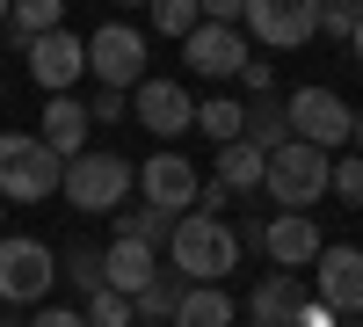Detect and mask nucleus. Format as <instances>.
<instances>
[{"mask_svg": "<svg viewBox=\"0 0 363 327\" xmlns=\"http://www.w3.org/2000/svg\"><path fill=\"white\" fill-rule=\"evenodd\" d=\"M167 270H174L182 284H225V277L240 270V233H233L225 218H203V211L174 218V240H167Z\"/></svg>", "mask_w": 363, "mask_h": 327, "instance_id": "obj_1", "label": "nucleus"}, {"mask_svg": "<svg viewBox=\"0 0 363 327\" xmlns=\"http://www.w3.org/2000/svg\"><path fill=\"white\" fill-rule=\"evenodd\" d=\"M66 189V160L37 131H0V204H44Z\"/></svg>", "mask_w": 363, "mask_h": 327, "instance_id": "obj_2", "label": "nucleus"}, {"mask_svg": "<svg viewBox=\"0 0 363 327\" xmlns=\"http://www.w3.org/2000/svg\"><path fill=\"white\" fill-rule=\"evenodd\" d=\"M131 189H138V167L124 153H80V160H66V204L73 211H124Z\"/></svg>", "mask_w": 363, "mask_h": 327, "instance_id": "obj_3", "label": "nucleus"}, {"mask_svg": "<svg viewBox=\"0 0 363 327\" xmlns=\"http://www.w3.org/2000/svg\"><path fill=\"white\" fill-rule=\"evenodd\" d=\"M58 284V255L37 233H0V306H37Z\"/></svg>", "mask_w": 363, "mask_h": 327, "instance_id": "obj_4", "label": "nucleus"}, {"mask_svg": "<svg viewBox=\"0 0 363 327\" xmlns=\"http://www.w3.org/2000/svg\"><path fill=\"white\" fill-rule=\"evenodd\" d=\"M87 73L102 80V95H138L145 87V37L131 22H102L87 37Z\"/></svg>", "mask_w": 363, "mask_h": 327, "instance_id": "obj_5", "label": "nucleus"}, {"mask_svg": "<svg viewBox=\"0 0 363 327\" xmlns=\"http://www.w3.org/2000/svg\"><path fill=\"white\" fill-rule=\"evenodd\" d=\"M284 109H291V138L313 145V153H335V145L356 138V116H349V102L335 95V87H291Z\"/></svg>", "mask_w": 363, "mask_h": 327, "instance_id": "obj_6", "label": "nucleus"}, {"mask_svg": "<svg viewBox=\"0 0 363 327\" xmlns=\"http://www.w3.org/2000/svg\"><path fill=\"white\" fill-rule=\"evenodd\" d=\"M327 167H335L327 153H313V145H298V138H291L284 153H269V174H262V189L277 196L284 211H298V218H306L313 204L327 196Z\"/></svg>", "mask_w": 363, "mask_h": 327, "instance_id": "obj_7", "label": "nucleus"}, {"mask_svg": "<svg viewBox=\"0 0 363 327\" xmlns=\"http://www.w3.org/2000/svg\"><path fill=\"white\" fill-rule=\"evenodd\" d=\"M240 37H255L269 51H298L306 37H320V0H247Z\"/></svg>", "mask_w": 363, "mask_h": 327, "instance_id": "obj_8", "label": "nucleus"}, {"mask_svg": "<svg viewBox=\"0 0 363 327\" xmlns=\"http://www.w3.org/2000/svg\"><path fill=\"white\" fill-rule=\"evenodd\" d=\"M131 116H138L153 138H167V153H174L182 131H196V102H189V87H182V80H153V73H145V87L131 95Z\"/></svg>", "mask_w": 363, "mask_h": 327, "instance_id": "obj_9", "label": "nucleus"}, {"mask_svg": "<svg viewBox=\"0 0 363 327\" xmlns=\"http://www.w3.org/2000/svg\"><path fill=\"white\" fill-rule=\"evenodd\" d=\"M196 167L182 160V153H153L138 167V196H145V211H167V218H189L196 211Z\"/></svg>", "mask_w": 363, "mask_h": 327, "instance_id": "obj_10", "label": "nucleus"}, {"mask_svg": "<svg viewBox=\"0 0 363 327\" xmlns=\"http://www.w3.org/2000/svg\"><path fill=\"white\" fill-rule=\"evenodd\" d=\"M313 277H320L313 291L320 306H335L342 320H363V248H320Z\"/></svg>", "mask_w": 363, "mask_h": 327, "instance_id": "obj_11", "label": "nucleus"}, {"mask_svg": "<svg viewBox=\"0 0 363 327\" xmlns=\"http://www.w3.org/2000/svg\"><path fill=\"white\" fill-rule=\"evenodd\" d=\"M182 58H189L196 73H211V80H240L255 51H247V37L225 29V22H196V37H182Z\"/></svg>", "mask_w": 363, "mask_h": 327, "instance_id": "obj_12", "label": "nucleus"}, {"mask_svg": "<svg viewBox=\"0 0 363 327\" xmlns=\"http://www.w3.org/2000/svg\"><path fill=\"white\" fill-rule=\"evenodd\" d=\"M22 58H29V80H37L44 95H66V87L87 73V37L58 29V37H37V44H29Z\"/></svg>", "mask_w": 363, "mask_h": 327, "instance_id": "obj_13", "label": "nucleus"}, {"mask_svg": "<svg viewBox=\"0 0 363 327\" xmlns=\"http://www.w3.org/2000/svg\"><path fill=\"white\" fill-rule=\"evenodd\" d=\"M262 248H269V262H277V277H298V270H313L320 262V226L313 218H298V211H284L277 226H262Z\"/></svg>", "mask_w": 363, "mask_h": 327, "instance_id": "obj_14", "label": "nucleus"}, {"mask_svg": "<svg viewBox=\"0 0 363 327\" xmlns=\"http://www.w3.org/2000/svg\"><path fill=\"white\" fill-rule=\"evenodd\" d=\"M87 124H95V116H87V102H73V95H44V124H37V138L51 145L58 160H80V153H87Z\"/></svg>", "mask_w": 363, "mask_h": 327, "instance_id": "obj_15", "label": "nucleus"}, {"mask_svg": "<svg viewBox=\"0 0 363 327\" xmlns=\"http://www.w3.org/2000/svg\"><path fill=\"white\" fill-rule=\"evenodd\" d=\"M160 270H167V262H160L153 248H138V240H109V248H102V277H109L116 299H138Z\"/></svg>", "mask_w": 363, "mask_h": 327, "instance_id": "obj_16", "label": "nucleus"}, {"mask_svg": "<svg viewBox=\"0 0 363 327\" xmlns=\"http://www.w3.org/2000/svg\"><path fill=\"white\" fill-rule=\"evenodd\" d=\"M306 299L313 291H298V277H269V284L247 291V313H255V327H298Z\"/></svg>", "mask_w": 363, "mask_h": 327, "instance_id": "obj_17", "label": "nucleus"}, {"mask_svg": "<svg viewBox=\"0 0 363 327\" xmlns=\"http://www.w3.org/2000/svg\"><path fill=\"white\" fill-rule=\"evenodd\" d=\"M240 145H255V153L269 160V153H284L291 145V109L269 95V102H247V124H240Z\"/></svg>", "mask_w": 363, "mask_h": 327, "instance_id": "obj_18", "label": "nucleus"}, {"mask_svg": "<svg viewBox=\"0 0 363 327\" xmlns=\"http://www.w3.org/2000/svg\"><path fill=\"white\" fill-rule=\"evenodd\" d=\"M262 174H269V160L255 153V145H218V167H211V182H218L225 196H247V189H262Z\"/></svg>", "mask_w": 363, "mask_h": 327, "instance_id": "obj_19", "label": "nucleus"}, {"mask_svg": "<svg viewBox=\"0 0 363 327\" xmlns=\"http://www.w3.org/2000/svg\"><path fill=\"white\" fill-rule=\"evenodd\" d=\"M174 327H233V291H182V306H174Z\"/></svg>", "mask_w": 363, "mask_h": 327, "instance_id": "obj_20", "label": "nucleus"}, {"mask_svg": "<svg viewBox=\"0 0 363 327\" xmlns=\"http://www.w3.org/2000/svg\"><path fill=\"white\" fill-rule=\"evenodd\" d=\"M174 306H182V277L174 270H160L153 284L131 299V313H138V327H174Z\"/></svg>", "mask_w": 363, "mask_h": 327, "instance_id": "obj_21", "label": "nucleus"}, {"mask_svg": "<svg viewBox=\"0 0 363 327\" xmlns=\"http://www.w3.org/2000/svg\"><path fill=\"white\" fill-rule=\"evenodd\" d=\"M8 29H15V44L29 51L37 37H58V29H66V8H58V0H22V8H8Z\"/></svg>", "mask_w": 363, "mask_h": 327, "instance_id": "obj_22", "label": "nucleus"}, {"mask_svg": "<svg viewBox=\"0 0 363 327\" xmlns=\"http://www.w3.org/2000/svg\"><path fill=\"white\" fill-rule=\"evenodd\" d=\"M116 240H138V248H153V255H167V240H174V218L167 211H116Z\"/></svg>", "mask_w": 363, "mask_h": 327, "instance_id": "obj_23", "label": "nucleus"}, {"mask_svg": "<svg viewBox=\"0 0 363 327\" xmlns=\"http://www.w3.org/2000/svg\"><path fill=\"white\" fill-rule=\"evenodd\" d=\"M240 124H247V102H233V95L196 102V131H211L218 145H240Z\"/></svg>", "mask_w": 363, "mask_h": 327, "instance_id": "obj_24", "label": "nucleus"}, {"mask_svg": "<svg viewBox=\"0 0 363 327\" xmlns=\"http://www.w3.org/2000/svg\"><path fill=\"white\" fill-rule=\"evenodd\" d=\"M196 22H203L196 0H153V29L160 37H196Z\"/></svg>", "mask_w": 363, "mask_h": 327, "instance_id": "obj_25", "label": "nucleus"}, {"mask_svg": "<svg viewBox=\"0 0 363 327\" xmlns=\"http://www.w3.org/2000/svg\"><path fill=\"white\" fill-rule=\"evenodd\" d=\"M327 189H335L349 211H363V153H342L335 167H327Z\"/></svg>", "mask_w": 363, "mask_h": 327, "instance_id": "obj_26", "label": "nucleus"}, {"mask_svg": "<svg viewBox=\"0 0 363 327\" xmlns=\"http://www.w3.org/2000/svg\"><path fill=\"white\" fill-rule=\"evenodd\" d=\"M66 277L87 291V299H95V291H109V277H102V248H73V255H66Z\"/></svg>", "mask_w": 363, "mask_h": 327, "instance_id": "obj_27", "label": "nucleus"}, {"mask_svg": "<svg viewBox=\"0 0 363 327\" xmlns=\"http://www.w3.org/2000/svg\"><path fill=\"white\" fill-rule=\"evenodd\" d=\"M87 327H138V313H131V299H116V291H95V299H87Z\"/></svg>", "mask_w": 363, "mask_h": 327, "instance_id": "obj_28", "label": "nucleus"}, {"mask_svg": "<svg viewBox=\"0 0 363 327\" xmlns=\"http://www.w3.org/2000/svg\"><path fill=\"white\" fill-rule=\"evenodd\" d=\"M356 22H363V8H356V0H327V8H320V29H327V37H356Z\"/></svg>", "mask_w": 363, "mask_h": 327, "instance_id": "obj_29", "label": "nucleus"}, {"mask_svg": "<svg viewBox=\"0 0 363 327\" xmlns=\"http://www.w3.org/2000/svg\"><path fill=\"white\" fill-rule=\"evenodd\" d=\"M240 87H247L255 102H269V95H277V73H269V58H247V73H240Z\"/></svg>", "mask_w": 363, "mask_h": 327, "instance_id": "obj_30", "label": "nucleus"}, {"mask_svg": "<svg viewBox=\"0 0 363 327\" xmlns=\"http://www.w3.org/2000/svg\"><path fill=\"white\" fill-rule=\"evenodd\" d=\"M87 116H95V124H116V116H131V95H95Z\"/></svg>", "mask_w": 363, "mask_h": 327, "instance_id": "obj_31", "label": "nucleus"}, {"mask_svg": "<svg viewBox=\"0 0 363 327\" xmlns=\"http://www.w3.org/2000/svg\"><path fill=\"white\" fill-rule=\"evenodd\" d=\"M29 327H87V313H66V306H37Z\"/></svg>", "mask_w": 363, "mask_h": 327, "instance_id": "obj_32", "label": "nucleus"}, {"mask_svg": "<svg viewBox=\"0 0 363 327\" xmlns=\"http://www.w3.org/2000/svg\"><path fill=\"white\" fill-rule=\"evenodd\" d=\"M298 327H342V313H335V306H320V299H306V313H298Z\"/></svg>", "mask_w": 363, "mask_h": 327, "instance_id": "obj_33", "label": "nucleus"}, {"mask_svg": "<svg viewBox=\"0 0 363 327\" xmlns=\"http://www.w3.org/2000/svg\"><path fill=\"white\" fill-rule=\"evenodd\" d=\"M196 211H203V218H218V211H225V189H218V182H203V189H196Z\"/></svg>", "mask_w": 363, "mask_h": 327, "instance_id": "obj_34", "label": "nucleus"}, {"mask_svg": "<svg viewBox=\"0 0 363 327\" xmlns=\"http://www.w3.org/2000/svg\"><path fill=\"white\" fill-rule=\"evenodd\" d=\"M356 153H363V109H356Z\"/></svg>", "mask_w": 363, "mask_h": 327, "instance_id": "obj_35", "label": "nucleus"}, {"mask_svg": "<svg viewBox=\"0 0 363 327\" xmlns=\"http://www.w3.org/2000/svg\"><path fill=\"white\" fill-rule=\"evenodd\" d=\"M349 44H356V58H363V22H356V37H349Z\"/></svg>", "mask_w": 363, "mask_h": 327, "instance_id": "obj_36", "label": "nucleus"}, {"mask_svg": "<svg viewBox=\"0 0 363 327\" xmlns=\"http://www.w3.org/2000/svg\"><path fill=\"white\" fill-rule=\"evenodd\" d=\"M0 29H8V0H0Z\"/></svg>", "mask_w": 363, "mask_h": 327, "instance_id": "obj_37", "label": "nucleus"}, {"mask_svg": "<svg viewBox=\"0 0 363 327\" xmlns=\"http://www.w3.org/2000/svg\"><path fill=\"white\" fill-rule=\"evenodd\" d=\"M0 109H8V80H0Z\"/></svg>", "mask_w": 363, "mask_h": 327, "instance_id": "obj_38", "label": "nucleus"}, {"mask_svg": "<svg viewBox=\"0 0 363 327\" xmlns=\"http://www.w3.org/2000/svg\"><path fill=\"white\" fill-rule=\"evenodd\" d=\"M342 327H363V320H342Z\"/></svg>", "mask_w": 363, "mask_h": 327, "instance_id": "obj_39", "label": "nucleus"}, {"mask_svg": "<svg viewBox=\"0 0 363 327\" xmlns=\"http://www.w3.org/2000/svg\"><path fill=\"white\" fill-rule=\"evenodd\" d=\"M0 233H8V226H0Z\"/></svg>", "mask_w": 363, "mask_h": 327, "instance_id": "obj_40", "label": "nucleus"}]
</instances>
